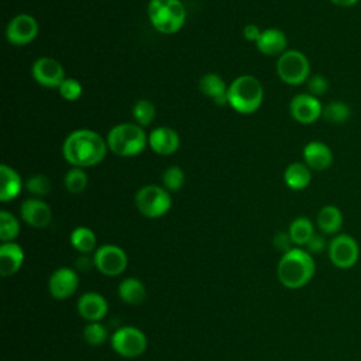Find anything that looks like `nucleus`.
I'll return each mask as SVG.
<instances>
[{
  "mask_svg": "<svg viewBox=\"0 0 361 361\" xmlns=\"http://www.w3.org/2000/svg\"><path fill=\"white\" fill-rule=\"evenodd\" d=\"M316 271L314 259L303 248H292L282 254L276 274L279 282L289 289H299L310 282Z\"/></svg>",
  "mask_w": 361,
  "mask_h": 361,
  "instance_id": "f03ea898",
  "label": "nucleus"
},
{
  "mask_svg": "<svg viewBox=\"0 0 361 361\" xmlns=\"http://www.w3.org/2000/svg\"><path fill=\"white\" fill-rule=\"evenodd\" d=\"M274 245L278 251H281L282 254L288 252L289 250H292L293 247V243H292V238L289 235L288 231H278L274 237Z\"/></svg>",
  "mask_w": 361,
  "mask_h": 361,
  "instance_id": "e433bc0d",
  "label": "nucleus"
},
{
  "mask_svg": "<svg viewBox=\"0 0 361 361\" xmlns=\"http://www.w3.org/2000/svg\"><path fill=\"white\" fill-rule=\"evenodd\" d=\"M20 233V223L14 214L7 210L0 212V240L3 243L14 241Z\"/></svg>",
  "mask_w": 361,
  "mask_h": 361,
  "instance_id": "c756f323",
  "label": "nucleus"
},
{
  "mask_svg": "<svg viewBox=\"0 0 361 361\" xmlns=\"http://www.w3.org/2000/svg\"><path fill=\"white\" fill-rule=\"evenodd\" d=\"M23 188L21 176L11 166L0 165V200L3 203L16 199Z\"/></svg>",
  "mask_w": 361,
  "mask_h": 361,
  "instance_id": "4be33fe9",
  "label": "nucleus"
},
{
  "mask_svg": "<svg viewBox=\"0 0 361 361\" xmlns=\"http://www.w3.org/2000/svg\"><path fill=\"white\" fill-rule=\"evenodd\" d=\"M31 75L38 85L48 89H58L66 78L63 66L52 56H41L35 59L31 66Z\"/></svg>",
  "mask_w": 361,
  "mask_h": 361,
  "instance_id": "f8f14e48",
  "label": "nucleus"
},
{
  "mask_svg": "<svg viewBox=\"0 0 361 361\" xmlns=\"http://www.w3.org/2000/svg\"><path fill=\"white\" fill-rule=\"evenodd\" d=\"M137 210L149 219H157L166 214L172 206L169 190L158 185H145L140 188L134 196Z\"/></svg>",
  "mask_w": 361,
  "mask_h": 361,
  "instance_id": "423d86ee",
  "label": "nucleus"
},
{
  "mask_svg": "<svg viewBox=\"0 0 361 361\" xmlns=\"http://www.w3.org/2000/svg\"><path fill=\"white\" fill-rule=\"evenodd\" d=\"M227 89L224 79L213 72L204 73L199 80V90L209 99H212L217 106L227 103Z\"/></svg>",
  "mask_w": 361,
  "mask_h": 361,
  "instance_id": "412c9836",
  "label": "nucleus"
},
{
  "mask_svg": "<svg viewBox=\"0 0 361 361\" xmlns=\"http://www.w3.org/2000/svg\"><path fill=\"white\" fill-rule=\"evenodd\" d=\"M38 30V23L31 14L20 13L8 21L6 27V38L10 44L23 47L37 38Z\"/></svg>",
  "mask_w": 361,
  "mask_h": 361,
  "instance_id": "9b49d317",
  "label": "nucleus"
},
{
  "mask_svg": "<svg viewBox=\"0 0 361 361\" xmlns=\"http://www.w3.org/2000/svg\"><path fill=\"white\" fill-rule=\"evenodd\" d=\"M329 86H330L329 80L323 75H320V73L312 75L307 79V90L314 97H320V96L326 94L327 90H329Z\"/></svg>",
  "mask_w": 361,
  "mask_h": 361,
  "instance_id": "c9c22d12",
  "label": "nucleus"
},
{
  "mask_svg": "<svg viewBox=\"0 0 361 361\" xmlns=\"http://www.w3.org/2000/svg\"><path fill=\"white\" fill-rule=\"evenodd\" d=\"M323 106L319 97L310 93H299L289 102L290 117L300 124H312L322 117Z\"/></svg>",
  "mask_w": 361,
  "mask_h": 361,
  "instance_id": "ddd939ff",
  "label": "nucleus"
},
{
  "mask_svg": "<svg viewBox=\"0 0 361 361\" xmlns=\"http://www.w3.org/2000/svg\"><path fill=\"white\" fill-rule=\"evenodd\" d=\"M288 233L292 238V243L298 247H302V245H306L307 241L314 234V227L310 219L305 216H299L295 220H292V223L289 224Z\"/></svg>",
  "mask_w": 361,
  "mask_h": 361,
  "instance_id": "a878e982",
  "label": "nucleus"
},
{
  "mask_svg": "<svg viewBox=\"0 0 361 361\" xmlns=\"http://www.w3.org/2000/svg\"><path fill=\"white\" fill-rule=\"evenodd\" d=\"M312 180L310 168L305 162H292L283 172V182L292 190H303Z\"/></svg>",
  "mask_w": 361,
  "mask_h": 361,
  "instance_id": "5701e85b",
  "label": "nucleus"
},
{
  "mask_svg": "<svg viewBox=\"0 0 361 361\" xmlns=\"http://www.w3.org/2000/svg\"><path fill=\"white\" fill-rule=\"evenodd\" d=\"M155 116H157L155 106L152 102H149L147 99H140L133 106V117H134L135 123L141 127L149 126L154 121Z\"/></svg>",
  "mask_w": 361,
  "mask_h": 361,
  "instance_id": "c85d7f7f",
  "label": "nucleus"
},
{
  "mask_svg": "<svg viewBox=\"0 0 361 361\" xmlns=\"http://www.w3.org/2000/svg\"><path fill=\"white\" fill-rule=\"evenodd\" d=\"M87 175L83 171V168H76L72 166L63 178V185L66 188V190H69L71 193H80L86 189L87 186Z\"/></svg>",
  "mask_w": 361,
  "mask_h": 361,
  "instance_id": "7c9ffc66",
  "label": "nucleus"
},
{
  "mask_svg": "<svg viewBox=\"0 0 361 361\" xmlns=\"http://www.w3.org/2000/svg\"><path fill=\"white\" fill-rule=\"evenodd\" d=\"M334 6H338V7H353L355 6L360 0H330Z\"/></svg>",
  "mask_w": 361,
  "mask_h": 361,
  "instance_id": "ea45409f",
  "label": "nucleus"
},
{
  "mask_svg": "<svg viewBox=\"0 0 361 361\" xmlns=\"http://www.w3.org/2000/svg\"><path fill=\"white\" fill-rule=\"evenodd\" d=\"M71 244L76 251L82 254H89L96 248V234L89 227H76L71 233Z\"/></svg>",
  "mask_w": 361,
  "mask_h": 361,
  "instance_id": "bb28decb",
  "label": "nucleus"
},
{
  "mask_svg": "<svg viewBox=\"0 0 361 361\" xmlns=\"http://www.w3.org/2000/svg\"><path fill=\"white\" fill-rule=\"evenodd\" d=\"M276 73L283 83L298 86L307 82L310 78V62L303 52L286 49L278 56Z\"/></svg>",
  "mask_w": 361,
  "mask_h": 361,
  "instance_id": "0eeeda50",
  "label": "nucleus"
},
{
  "mask_svg": "<svg viewBox=\"0 0 361 361\" xmlns=\"http://www.w3.org/2000/svg\"><path fill=\"white\" fill-rule=\"evenodd\" d=\"M24 261V251L20 244L10 241L0 245V274L11 276L21 268Z\"/></svg>",
  "mask_w": 361,
  "mask_h": 361,
  "instance_id": "aec40b11",
  "label": "nucleus"
},
{
  "mask_svg": "<svg viewBox=\"0 0 361 361\" xmlns=\"http://www.w3.org/2000/svg\"><path fill=\"white\" fill-rule=\"evenodd\" d=\"M58 92L63 100L75 102L78 100L83 93L82 83L75 78H65L61 86L58 87Z\"/></svg>",
  "mask_w": 361,
  "mask_h": 361,
  "instance_id": "72a5a7b5",
  "label": "nucleus"
},
{
  "mask_svg": "<svg viewBox=\"0 0 361 361\" xmlns=\"http://www.w3.org/2000/svg\"><path fill=\"white\" fill-rule=\"evenodd\" d=\"M113 350L124 358H135L141 355L148 345L147 336L134 326H124L117 329L111 336Z\"/></svg>",
  "mask_w": 361,
  "mask_h": 361,
  "instance_id": "6e6552de",
  "label": "nucleus"
},
{
  "mask_svg": "<svg viewBox=\"0 0 361 361\" xmlns=\"http://www.w3.org/2000/svg\"><path fill=\"white\" fill-rule=\"evenodd\" d=\"M106 141L109 151L117 157L128 158L140 155L145 149L148 137L137 123H120L109 130Z\"/></svg>",
  "mask_w": 361,
  "mask_h": 361,
  "instance_id": "20e7f679",
  "label": "nucleus"
},
{
  "mask_svg": "<svg viewBox=\"0 0 361 361\" xmlns=\"http://www.w3.org/2000/svg\"><path fill=\"white\" fill-rule=\"evenodd\" d=\"M264 100L261 82L252 75H240L228 85L227 104L240 114L255 113Z\"/></svg>",
  "mask_w": 361,
  "mask_h": 361,
  "instance_id": "7ed1b4c3",
  "label": "nucleus"
},
{
  "mask_svg": "<svg viewBox=\"0 0 361 361\" xmlns=\"http://www.w3.org/2000/svg\"><path fill=\"white\" fill-rule=\"evenodd\" d=\"M306 248H307V251L309 252H313V254H319V252H322V251H324L327 247H329V244L326 243V240H324V237L323 235H320V234H313L312 235V238L307 241V244L305 245Z\"/></svg>",
  "mask_w": 361,
  "mask_h": 361,
  "instance_id": "4c0bfd02",
  "label": "nucleus"
},
{
  "mask_svg": "<svg viewBox=\"0 0 361 361\" xmlns=\"http://www.w3.org/2000/svg\"><path fill=\"white\" fill-rule=\"evenodd\" d=\"M107 151V141L99 133L89 128L72 131L62 144L65 161L76 168H89L100 164Z\"/></svg>",
  "mask_w": 361,
  "mask_h": 361,
  "instance_id": "f257e3e1",
  "label": "nucleus"
},
{
  "mask_svg": "<svg viewBox=\"0 0 361 361\" xmlns=\"http://www.w3.org/2000/svg\"><path fill=\"white\" fill-rule=\"evenodd\" d=\"M25 189L35 196H45L51 190V180L42 173H35L27 179Z\"/></svg>",
  "mask_w": 361,
  "mask_h": 361,
  "instance_id": "f704fd0d",
  "label": "nucleus"
},
{
  "mask_svg": "<svg viewBox=\"0 0 361 361\" xmlns=\"http://www.w3.org/2000/svg\"><path fill=\"white\" fill-rule=\"evenodd\" d=\"M147 14L151 25L161 34H175L186 21V10L180 0H149Z\"/></svg>",
  "mask_w": 361,
  "mask_h": 361,
  "instance_id": "39448f33",
  "label": "nucleus"
},
{
  "mask_svg": "<svg viewBox=\"0 0 361 361\" xmlns=\"http://www.w3.org/2000/svg\"><path fill=\"white\" fill-rule=\"evenodd\" d=\"M109 310L107 300L97 292H85L78 299V312L87 322L102 320Z\"/></svg>",
  "mask_w": 361,
  "mask_h": 361,
  "instance_id": "f3484780",
  "label": "nucleus"
},
{
  "mask_svg": "<svg viewBox=\"0 0 361 361\" xmlns=\"http://www.w3.org/2000/svg\"><path fill=\"white\" fill-rule=\"evenodd\" d=\"M261 32H262V31H261L259 27L255 25V24H247V25L243 28V35H244V38H245L247 41L254 42V44H255V41L259 38Z\"/></svg>",
  "mask_w": 361,
  "mask_h": 361,
  "instance_id": "58836bf2",
  "label": "nucleus"
},
{
  "mask_svg": "<svg viewBox=\"0 0 361 361\" xmlns=\"http://www.w3.org/2000/svg\"><path fill=\"white\" fill-rule=\"evenodd\" d=\"M118 296L128 305H141L147 298V289L140 279L130 276L120 282Z\"/></svg>",
  "mask_w": 361,
  "mask_h": 361,
  "instance_id": "393cba45",
  "label": "nucleus"
},
{
  "mask_svg": "<svg viewBox=\"0 0 361 361\" xmlns=\"http://www.w3.org/2000/svg\"><path fill=\"white\" fill-rule=\"evenodd\" d=\"M257 49L268 56L282 55L286 51L288 39L285 32L278 28H267L262 30L259 38L255 41Z\"/></svg>",
  "mask_w": 361,
  "mask_h": 361,
  "instance_id": "6ab92c4d",
  "label": "nucleus"
},
{
  "mask_svg": "<svg viewBox=\"0 0 361 361\" xmlns=\"http://www.w3.org/2000/svg\"><path fill=\"white\" fill-rule=\"evenodd\" d=\"M128 259L126 251L114 244H104L99 247L93 257V265L103 275L117 276L127 268Z\"/></svg>",
  "mask_w": 361,
  "mask_h": 361,
  "instance_id": "9d476101",
  "label": "nucleus"
},
{
  "mask_svg": "<svg viewBox=\"0 0 361 361\" xmlns=\"http://www.w3.org/2000/svg\"><path fill=\"white\" fill-rule=\"evenodd\" d=\"M331 264L340 269L354 267L360 258V247L354 237L350 234H337L329 241L327 247Z\"/></svg>",
  "mask_w": 361,
  "mask_h": 361,
  "instance_id": "1a4fd4ad",
  "label": "nucleus"
},
{
  "mask_svg": "<svg viewBox=\"0 0 361 361\" xmlns=\"http://www.w3.org/2000/svg\"><path fill=\"white\" fill-rule=\"evenodd\" d=\"M303 162L313 171H324L333 164V152L327 144L310 141L303 148Z\"/></svg>",
  "mask_w": 361,
  "mask_h": 361,
  "instance_id": "a211bd4d",
  "label": "nucleus"
},
{
  "mask_svg": "<svg viewBox=\"0 0 361 361\" xmlns=\"http://www.w3.org/2000/svg\"><path fill=\"white\" fill-rule=\"evenodd\" d=\"M78 286H79V276L76 271L66 267L55 269L48 282L49 293L55 299H66L72 296L76 292Z\"/></svg>",
  "mask_w": 361,
  "mask_h": 361,
  "instance_id": "4468645a",
  "label": "nucleus"
},
{
  "mask_svg": "<svg viewBox=\"0 0 361 361\" xmlns=\"http://www.w3.org/2000/svg\"><path fill=\"white\" fill-rule=\"evenodd\" d=\"M109 334L107 330L103 324L99 322H90L85 329H83V338L87 344L90 345H100L107 340Z\"/></svg>",
  "mask_w": 361,
  "mask_h": 361,
  "instance_id": "473e14b6",
  "label": "nucleus"
},
{
  "mask_svg": "<svg viewBox=\"0 0 361 361\" xmlns=\"http://www.w3.org/2000/svg\"><path fill=\"white\" fill-rule=\"evenodd\" d=\"M162 183H164V188L168 189L169 192L179 190L185 183L183 169L176 165L168 166L162 173Z\"/></svg>",
  "mask_w": 361,
  "mask_h": 361,
  "instance_id": "2f4dec72",
  "label": "nucleus"
},
{
  "mask_svg": "<svg viewBox=\"0 0 361 361\" xmlns=\"http://www.w3.org/2000/svg\"><path fill=\"white\" fill-rule=\"evenodd\" d=\"M21 219L34 228H44L51 223L52 212L48 203L38 197L25 199L20 206Z\"/></svg>",
  "mask_w": 361,
  "mask_h": 361,
  "instance_id": "2eb2a0df",
  "label": "nucleus"
},
{
  "mask_svg": "<svg viewBox=\"0 0 361 361\" xmlns=\"http://www.w3.org/2000/svg\"><path fill=\"white\" fill-rule=\"evenodd\" d=\"M316 223L323 234H337L343 226V213L334 204L323 206L317 213Z\"/></svg>",
  "mask_w": 361,
  "mask_h": 361,
  "instance_id": "b1692460",
  "label": "nucleus"
},
{
  "mask_svg": "<svg viewBox=\"0 0 361 361\" xmlns=\"http://www.w3.org/2000/svg\"><path fill=\"white\" fill-rule=\"evenodd\" d=\"M148 145L158 155H172L178 151L180 138L173 128L161 126L148 134Z\"/></svg>",
  "mask_w": 361,
  "mask_h": 361,
  "instance_id": "dca6fc26",
  "label": "nucleus"
},
{
  "mask_svg": "<svg viewBox=\"0 0 361 361\" xmlns=\"http://www.w3.org/2000/svg\"><path fill=\"white\" fill-rule=\"evenodd\" d=\"M350 116H351V109L344 102L334 100L323 106L322 117L324 121L330 124H343L350 118Z\"/></svg>",
  "mask_w": 361,
  "mask_h": 361,
  "instance_id": "cd10ccee",
  "label": "nucleus"
}]
</instances>
